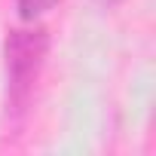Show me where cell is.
<instances>
[{"mask_svg":"<svg viewBox=\"0 0 156 156\" xmlns=\"http://www.w3.org/2000/svg\"><path fill=\"white\" fill-rule=\"evenodd\" d=\"M49 52V34L43 28H19L6 37V76H9V110L16 119L25 116L37 76Z\"/></svg>","mask_w":156,"mask_h":156,"instance_id":"cell-1","label":"cell"},{"mask_svg":"<svg viewBox=\"0 0 156 156\" xmlns=\"http://www.w3.org/2000/svg\"><path fill=\"white\" fill-rule=\"evenodd\" d=\"M55 3H58V0H16V9H19V16H22L25 22H34V19H40L43 12H49Z\"/></svg>","mask_w":156,"mask_h":156,"instance_id":"cell-2","label":"cell"},{"mask_svg":"<svg viewBox=\"0 0 156 156\" xmlns=\"http://www.w3.org/2000/svg\"><path fill=\"white\" fill-rule=\"evenodd\" d=\"M92 3H98V6H104V9H113V6L122 3V0H92Z\"/></svg>","mask_w":156,"mask_h":156,"instance_id":"cell-3","label":"cell"}]
</instances>
